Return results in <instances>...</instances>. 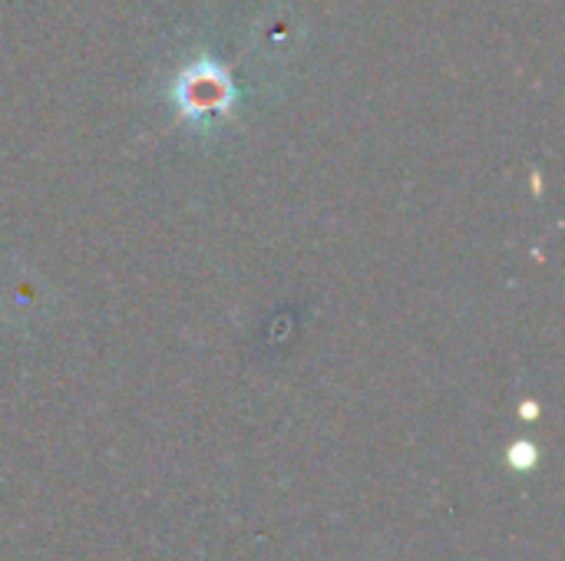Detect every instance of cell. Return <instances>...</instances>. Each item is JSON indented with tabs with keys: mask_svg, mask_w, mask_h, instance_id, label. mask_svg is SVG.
<instances>
[{
	"mask_svg": "<svg viewBox=\"0 0 565 561\" xmlns=\"http://www.w3.org/2000/svg\"><path fill=\"white\" fill-rule=\"evenodd\" d=\"M172 103L179 116L192 126H212L232 116L238 103V89L225 66L212 56H195L172 83Z\"/></svg>",
	"mask_w": 565,
	"mask_h": 561,
	"instance_id": "1",
	"label": "cell"
}]
</instances>
